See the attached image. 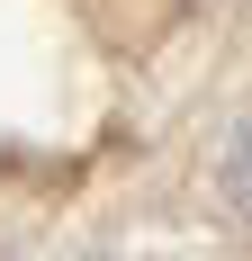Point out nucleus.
<instances>
[{
	"mask_svg": "<svg viewBox=\"0 0 252 261\" xmlns=\"http://www.w3.org/2000/svg\"><path fill=\"white\" fill-rule=\"evenodd\" d=\"M225 198L252 216V135H234V153H225Z\"/></svg>",
	"mask_w": 252,
	"mask_h": 261,
	"instance_id": "nucleus-1",
	"label": "nucleus"
}]
</instances>
